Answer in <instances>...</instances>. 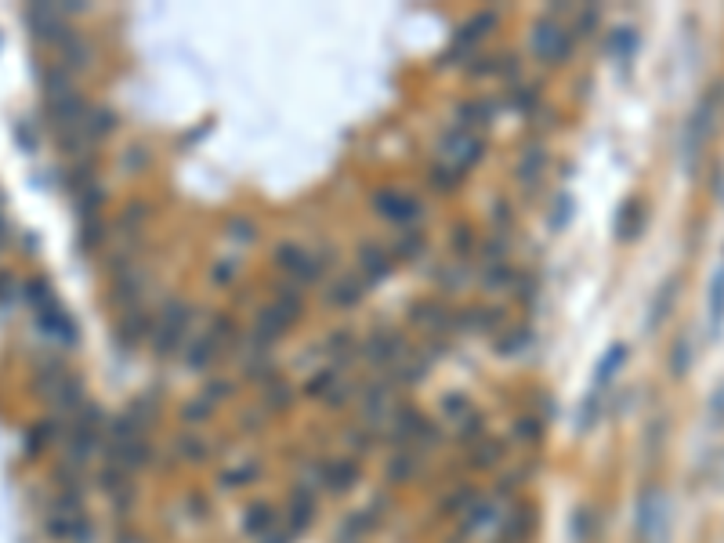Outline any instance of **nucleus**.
I'll return each instance as SVG.
<instances>
[{"mask_svg":"<svg viewBox=\"0 0 724 543\" xmlns=\"http://www.w3.org/2000/svg\"><path fill=\"white\" fill-rule=\"evenodd\" d=\"M355 482V468L351 464H333V471L326 475V486H333V489H348Z\"/></svg>","mask_w":724,"mask_h":543,"instance_id":"1","label":"nucleus"},{"mask_svg":"<svg viewBox=\"0 0 724 543\" xmlns=\"http://www.w3.org/2000/svg\"><path fill=\"white\" fill-rule=\"evenodd\" d=\"M720 315H724V268L717 272V287H713V319L720 323Z\"/></svg>","mask_w":724,"mask_h":543,"instance_id":"2","label":"nucleus"},{"mask_svg":"<svg viewBox=\"0 0 724 543\" xmlns=\"http://www.w3.org/2000/svg\"><path fill=\"white\" fill-rule=\"evenodd\" d=\"M264 521H268V511H264V507H254V511H250V529H254V532H261V529H264Z\"/></svg>","mask_w":724,"mask_h":543,"instance_id":"3","label":"nucleus"}]
</instances>
